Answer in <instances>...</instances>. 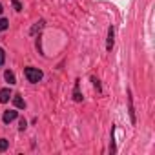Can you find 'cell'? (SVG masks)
I'll use <instances>...</instances> for the list:
<instances>
[{
    "instance_id": "8fae6325",
    "label": "cell",
    "mask_w": 155,
    "mask_h": 155,
    "mask_svg": "<svg viewBox=\"0 0 155 155\" xmlns=\"http://www.w3.org/2000/svg\"><path fill=\"white\" fill-rule=\"evenodd\" d=\"M8 150V139H0V151Z\"/></svg>"
},
{
    "instance_id": "7a4b0ae2",
    "label": "cell",
    "mask_w": 155,
    "mask_h": 155,
    "mask_svg": "<svg viewBox=\"0 0 155 155\" xmlns=\"http://www.w3.org/2000/svg\"><path fill=\"white\" fill-rule=\"evenodd\" d=\"M18 117V113L15 111V110H8V111H4V115H2V120L6 122V124H9L11 120H15Z\"/></svg>"
},
{
    "instance_id": "52a82bcc",
    "label": "cell",
    "mask_w": 155,
    "mask_h": 155,
    "mask_svg": "<svg viewBox=\"0 0 155 155\" xmlns=\"http://www.w3.org/2000/svg\"><path fill=\"white\" fill-rule=\"evenodd\" d=\"M4 77H6V81H8V82H9V86H11V84H15V82H17V79H15V73H13V71H9V69H8V71H6V73H4Z\"/></svg>"
},
{
    "instance_id": "6da1fadb",
    "label": "cell",
    "mask_w": 155,
    "mask_h": 155,
    "mask_svg": "<svg viewBox=\"0 0 155 155\" xmlns=\"http://www.w3.org/2000/svg\"><path fill=\"white\" fill-rule=\"evenodd\" d=\"M24 75H26V79H28L29 82H33V84L40 82V81H42V77H44V75H42V71H40L38 68H31V66L24 69Z\"/></svg>"
},
{
    "instance_id": "5b68a950",
    "label": "cell",
    "mask_w": 155,
    "mask_h": 155,
    "mask_svg": "<svg viewBox=\"0 0 155 155\" xmlns=\"http://www.w3.org/2000/svg\"><path fill=\"white\" fill-rule=\"evenodd\" d=\"M128 102H130V117H131V122L135 124V111H133V101H131V91H128Z\"/></svg>"
},
{
    "instance_id": "9a60e30c",
    "label": "cell",
    "mask_w": 155,
    "mask_h": 155,
    "mask_svg": "<svg viewBox=\"0 0 155 155\" xmlns=\"http://www.w3.org/2000/svg\"><path fill=\"white\" fill-rule=\"evenodd\" d=\"M91 81H93V84H95V88H97V91H101V84H99V81L95 79V77H93V79H91Z\"/></svg>"
},
{
    "instance_id": "9c48e42d",
    "label": "cell",
    "mask_w": 155,
    "mask_h": 155,
    "mask_svg": "<svg viewBox=\"0 0 155 155\" xmlns=\"http://www.w3.org/2000/svg\"><path fill=\"white\" fill-rule=\"evenodd\" d=\"M9 28V20L8 18H0V31H6Z\"/></svg>"
},
{
    "instance_id": "7c38bea8",
    "label": "cell",
    "mask_w": 155,
    "mask_h": 155,
    "mask_svg": "<svg viewBox=\"0 0 155 155\" xmlns=\"http://www.w3.org/2000/svg\"><path fill=\"white\" fill-rule=\"evenodd\" d=\"M13 6H15V11H22V4H20V0H11Z\"/></svg>"
},
{
    "instance_id": "4fadbf2b",
    "label": "cell",
    "mask_w": 155,
    "mask_h": 155,
    "mask_svg": "<svg viewBox=\"0 0 155 155\" xmlns=\"http://www.w3.org/2000/svg\"><path fill=\"white\" fill-rule=\"evenodd\" d=\"M4 62H6V51L0 48V66H4Z\"/></svg>"
},
{
    "instance_id": "8992f818",
    "label": "cell",
    "mask_w": 155,
    "mask_h": 155,
    "mask_svg": "<svg viewBox=\"0 0 155 155\" xmlns=\"http://www.w3.org/2000/svg\"><path fill=\"white\" fill-rule=\"evenodd\" d=\"M13 104H15L17 108H26V102H24V99H22L20 95H15V97H13Z\"/></svg>"
},
{
    "instance_id": "ba28073f",
    "label": "cell",
    "mask_w": 155,
    "mask_h": 155,
    "mask_svg": "<svg viewBox=\"0 0 155 155\" xmlns=\"http://www.w3.org/2000/svg\"><path fill=\"white\" fill-rule=\"evenodd\" d=\"M73 99H75L77 102H81V101H82V95H81V91H79V81L75 82V93H73Z\"/></svg>"
},
{
    "instance_id": "30bf717a",
    "label": "cell",
    "mask_w": 155,
    "mask_h": 155,
    "mask_svg": "<svg viewBox=\"0 0 155 155\" xmlns=\"http://www.w3.org/2000/svg\"><path fill=\"white\" fill-rule=\"evenodd\" d=\"M42 28H44V20H40V22H37V26H35V28H33V29H31V33H33V35H35V33H37V31H40V29H42Z\"/></svg>"
},
{
    "instance_id": "2e32d148",
    "label": "cell",
    "mask_w": 155,
    "mask_h": 155,
    "mask_svg": "<svg viewBox=\"0 0 155 155\" xmlns=\"http://www.w3.org/2000/svg\"><path fill=\"white\" fill-rule=\"evenodd\" d=\"M2 11H4V8H2V4H0V15H2Z\"/></svg>"
},
{
    "instance_id": "3957f363",
    "label": "cell",
    "mask_w": 155,
    "mask_h": 155,
    "mask_svg": "<svg viewBox=\"0 0 155 155\" xmlns=\"http://www.w3.org/2000/svg\"><path fill=\"white\" fill-rule=\"evenodd\" d=\"M11 97H13V95H11V90H9V88L0 90V102H2V104H4V102H8Z\"/></svg>"
},
{
    "instance_id": "5bb4252c",
    "label": "cell",
    "mask_w": 155,
    "mask_h": 155,
    "mask_svg": "<svg viewBox=\"0 0 155 155\" xmlns=\"http://www.w3.org/2000/svg\"><path fill=\"white\" fill-rule=\"evenodd\" d=\"M26 126H28V122H26L24 119H20V131H24V130H26Z\"/></svg>"
},
{
    "instance_id": "277c9868",
    "label": "cell",
    "mask_w": 155,
    "mask_h": 155,
    "mask_svg": "<svg viewBox=\"0 0 155 155\" xmlns=\"http://www.w3.org/2000/svg\"><path fill=\"white\" fill-rule=\"evenodd\" d=\"M113 35H115V29H113V26L108 29V44H106V49L108 51H111V48H113Z\"/></svg>"
}]
</instances>
